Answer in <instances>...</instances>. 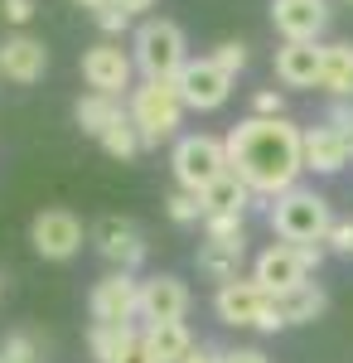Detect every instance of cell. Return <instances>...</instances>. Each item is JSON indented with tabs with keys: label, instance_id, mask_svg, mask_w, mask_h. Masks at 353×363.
<instances>
[{
	"label": "cell",
	"instance_id": "3",
	"mask_svg": "<svg viewBox=\"0 0 353 363\" xmlns=\"http://www.w3.org/2000/svg\"><path fill=\"white\" fill-rule=\"evenodd\" d=\"M179 116H184V97L174 78H145L140 87H131V121L140 126L145 145H160L179 131Z\"/></svg>",
	"mask_w": 353,
	"mask_h": 363
},
{
	"label": "cell",
	"instance_id": "32",
	"mask_svg": "<svg viewBox=\"0 0 353 363\" xmlns=\"http://www.w3.org/2000/svg\"><path fill=\"white\" fill-rule=\"evenodd\" d=\"M252 107L262 116H286V102H281V92H271V87H262V92L252 97Z\"/></svg>",
	"mask_w": 353,
	"mask_h": 363
},
{
	"label": "cell",
	"instance_id": "40",
	"mask_svg": "<svg viewBox=\"0 0 353 363\" xmlns=\"http://www.w3.org/2000/svg\"><path fill=\"white\" fill-rule=\"evenodd\" d=\"M73 5H82V10H97V5H107V0H73Z\"/></svg>",
	"mask_w": 353,
	"mask_h": 363
},
{
	"label": "cell",
	"instance_id": "33",
	"mask_svg": "<svg viewBox=\"0 0 353 363\" xmlns=\"http://www.w3.org/2000/svg\"><path fill=\"white\" fill-rule=\"evenodd\" d=\"M116 363H155V354H150V344H145V335H136L126 349H121V359Z\"/></svg>",
	"mask_w": 353,
	"mask_h": 363
},
{
	"label": "cell",
	"instance_id": "27",
	"mask_svg": "<svg viewBox=\"0 0 353 363\" xmlns=\"http://www.w3.org/2000/svg\"><path fill=\"white\" fill-rule=\"evenodd\" d=\"M164 213L174 218V223H198L208 208H203V199L194 194V189H179V194H169L164 199Z\"/></svg>",
	"mask_w": 353,
	"mask_h": 363
},
{
	"label": "cell",
	"instance_id": "23",
	"mask_svg": "<svg viewBox=\"0 0 353 363\" xmlns=\"http://www.w3.org/2000/svg\"><path fill=\"white\" fill-rule=\"evenodd\" d=\"M320 87L329 97H353V44H325Z\"/></svg>",
	"mask_w": 353,
	"mask_h": 363
},
{
	"label": "cell",
	"instance_id": "28",
	"mask_svg": "<svg viewBox=\"0 0 353 363\" xmlns=\"http://www.w3.org/2000/svg\"><path fill=\"white\" fill-rule=\"evenodd\" d=\"M92 20H97V29H102V34H126L131 10H121L116 0H107V5H97V10H92Z\"/></svg>",
	"mask_w": 353,
	"mask_h": 363
},
{
	"label": "cell",
	"instance_id": "31",
	"mask_svg": "<svg viewBox=\"0 0 353 363\" xmlns=\"http://www.w3.org/2000/svg\"><path fill=\"white\" fill-rule=\"evenodd\" d=\"M329 252H339V257H353V223H339L334 218V228H329Z\"/></svg>",
	"mask_w": 353,
	"mask_h": 363
},
{
	"label": "cell",
	"instance_id": "29",
	"mask_svg": "<svg viewBox=\"0 0 353 363\" xmlns=\"http://www.w3.org/2000/svg\"><path fill=\"white\" fill-rule=\"evenodd\" d=\"M213 58L237 78V73L247 68V44H242V39H228V44H218V49H213Z\"/></svg>",
	"mask_w": 353,
	"mask_h": 363
},
{
	"label": "cell",
	"instance_id": "26",
	"mask_svg": "<svg viewBox=\"0 0 353 363\" xmlns=\"http://www.w3.org/2000/svg\"><path fill=\"white\" fill-rule=\"evenodd\" d=\"M203 238H223V242H247V228H242V213H203Z\"/></svg>",
	"mask_w": 353,
	"mask_h": 363
},
{
	"label": "cell",
	"instance_id": "5",
	"mask_svg": "<svg viewBox=\"0 0 353 363\" xmlns=\"http://www.w3.org/2000/svg\"><path fill=\"white\" fill-rule=\"evenodd\" d=\"M131 54H136V68L145 78H174L189 63V54H184V29L174 25V20H145L136 29Z\"/></svg>",
	"mask_w": 353,
	"mask_h": 363
},
{
	"label": "cell",
	"instance_id": "36",
	"mask_svg": "<svg viewBox=\"0 0 353 363\" xmlns=\"http://www.w3.org/2000/svg\"><path fill=\"white\" fill-rule=\"evenodd\" d=\"M300 262H305V272H315L320 262H325V242H296Z\"/></svg>",
	"mask_w": 353,
	"mask_h": 363
},
{
	"label": "cell",
	"instance_id": "2",
	"mask_svg": "<svg viewBox=\"0 0 353 363\" xmlns=\"http://www.w3.org/2000/svg\"><path fill=\"white\" fill-rule=\"evenodd\" d=\"M334 213H329V199L315 189H286L271 199V233L281 242H325Z\"/></svg>",
	"mask_w": 353,
	"mask_h": 363
},
{
	"label": "cell",
	"instance_id": "19",
	"mask_svg": "<svg viewBox=\"0 0 353 363\" xmlns=\"http://www.w3.org/2000/svg\"><path fill=\"white\" fill-rule=\"evenodd\" d=\"M73 116H78V126H82V136H107V126H116V121H121V102H116V97H111V92H97V87H92V92H87V97H78V107H73Z\"/></svg>",
	"mask_w": 353,
	"mask_h": 363
},
{
	"label": "cell",
	"instance_id": "24",
	"mask_svg": "<svg viewBox=\"0 0 353 363\" xmlns=\"http://www.w3.org/2000/svg\"><path fill=\"white\" fill-rule=\"evenodd\" d=\"M252 194H257V189L247 184L242 174H232V169H228V174H223V179H213V184H208L198 199H203V208H208V213H213V208H223V213H247Z\"/></svg>",
	"mask_w": 353,
	"mask_h": 363
},
{
	"label": "cell",
	"instance_id": "38",
	"mask_svg": "<svg viewBox=\"0 0 353 363\" xmlns=\"http://www.w3.org/2000/svg\"><path fill=\"white\" fill-rule=\"evenodd\" d=\"M329 121H334V126H344V136H349V150H353V112H349V107H334V112H329Z\"/></svg>",
	"mask_w": 353,
	"mask_h": 363
},
{
	"label": "cell",
	"instance_id": "11",
	"mask_svg": "<svg viewBox=\"0 0 353 363\" xmlns=\"http://www.w3.org/2000/svg\"><path fill=\"white\" fill-rule=\"evenodd\" d=\"M92 242H97V252L107 257L111 267H121V272H136L140 262H145V238H140V228L126 223V218H102V223L92 228Z\"/></svg>",
	"mask_w": 353,
	"mask_h": 363
},
{
	"label": "cell",
	"instance_id": "22",
	"mask_svg": "<svg viewBox=\"0 0 353 363\" xmlns=\"http://www.w3.org/2000/svg\"><path fill=\"white\" fill-rule=\"evenodd\" d=\"M136 339V325L131 320H92V330H87V349H92V359L97 363H116L121 359V349Z\"/></svg>",
	"mask_w": 353,
	"mask_h": 363
},
{
	"label": "cell",
	"instance_id": "39",
	"mask_svg": "<svg viewBox=\"0 0 353 363\" xmlns=\"http://www.w3.org/2000/svg\"><path fill=\"white\" fill-rule=\"evenodd\" d=\"M121 10H131V15H140V10H155V0H116Z\"/></svg>",
	"mask_w": 353,
	"mask_h": 363
},
{
	"label": "cell",
	"instance_id": "37",
	"mask_svg": "<svg viewBox=\"0 0 353 363\" xmlns=\"http://www.w3.org/2000/svg\"><path fill=\"white\" fill-rule=\"evenodd\" d=\"M223 363H271V359H267L262 349H228V354H223Z\"/></svg>",
	"mask_w": 353,
	"mask_h": 363
},
{
	"label": "cell",
	"instance_id": "16",
	"mask_svg": "<svg viewBox=\"0 0 353 363\" xmlns=\"http://www.w3.org/2000/svg\"><path fill=\"white\" fill-rule=\"evenodd\" d=\"M44 68H49V49L39 44V39H29V34H15V39H5L0 44V73L10 78V83H39L44 78Z\"/></svg>",
	"mask_w": 353,
	"mask_h": 363
},
{
	"label": "cell",
	"instance_id": "41",
	"mask_svg": "<svg viewBox=\"0 0 353 363\" xmlns=\"http://www.w3.org/2000/svg\"><path fill=\"white\" fill-rule=\"evenodd\" d=\"M0 363H20V359H10V354H5V349H0Z\"/></svg>",
	"mask_w": 353,
	"mask_h": 363
},
{
	"label": "cell",
	"instance_id": "9",
	"mask_svg": "<svg viewBox=\"0 0 353 363\" xmlns=\"http://www.w3.org/2000/svg\"><path fill=\"white\" fill-rule=\"evenodd\" d=\"M131 73H136V54H121L116 44H92L82 54V78H87V87H97V92L121 97L131 87Z\"/></svg>",
	"mask_w": 353,
	"mask_h": 363
},
{
	"label": "cell",
	"instance_id": "1",
	"mask_svg": "<svg viewBox=\"0 0 353 363\" xmlns=\"http://www.w3.org/2000/svg\"><path fill=\"white\" fill-rule=\"evenodd\" d=\"M228 165L262 199L286 194L305 169V131L286 116H247L242 126L228 131Z\"/></svg>",
	"mask_w": 353,
	"mask_h": 363
},
{
	"label": "cell",
	"instance_id": "8",
	"mask_svg": "<svg viewBox=\"0 0 353 363\" xmlns=\"http://www.w3.org/2000/svg\"><path fill=\"white\" fill-rule=\"evenodd\" d=\"M29 242L44 262H68L78 257L82 247V223L68 213V208H44L34 223H29Z\"/></svg>",
	"mask_w": 353,
	"mask_h": 363
},
{
	"label": "cell",
	"instance_id": "30",
	"mask_svg": "<svg viewBox=\"0 0 353 363\" xmlns=\"http://www.w3.org/2000/svg\"><path fill=\"white\" fill-rule=\"evenodd\" d=\"M5 354L20 363H39V344H34V335H10L5 339Z\"/></svg>",
	"mask_w": 353,
	"mask_h": 363
},
{
	"label": "cell",
	"instance_id": "25",
	"mask_svg": "<svg viewBox=\"0 0 353 363\" xmlns=\"http://www.w3.org/2000/svg\"><path fill=\"white\" fill-rule=\"evenodd\" d=\"M102 150H107V155H116V160H131V155H140V150H145V140H140V126L131 121V112L121 116L116 126H107V136H102Z\"/></svg>",
	"mask_w": 353,
	"mask_h": 363
},
{
	"label": "cell",
	"instance_id": "4",
	"mask_svg": "<svg viewBox=\"0 0 353 363\" xmlns=\"http://www.w3.org/2000/svg\"><path fill=\"white\" fill-rule=\"evenodd\" d=\"M169 165H174L179 189H194V194H203L213 179H223L232 169L228 165V140H218V136H179Z\"/></svg>",
	"mask_w": 353,
	"mask_h": 363
},
{
	"label": "cell",
	"instance_id": "20",
	"mask_svg": "<svg viewBox=\"0 0 353 363\" xmlns=\"http://www.w3.org/2000/svg\"><path fill=\"white\" fill-rule=\"evenodd\" d=\"M140 335H145V344H150L155 363H179V359L194 349V339H189V330H184V320H150Z\"/></svg>",
	"mask_w": 353,
	"mask_h": 363
},
{
	"label": "cell",
	"instance_id": "13",
	"mask_svg": "<svg viewBox=\"0 0 353 363\" xmlns=\"http://www.w3.org/2000/svg\"><path fill=\"white\" fill-rule=\"evenodd\" d=\"M320 63H325V49L315 39H286L276 49V78L286 87H320Z\"/></svg>",
	"mask_w": 353,
	"mask_h": 363
},
{
	"label": "cell",
	"instance_id": "7",
	"mask_svg": "<svg viewBox=\"0 0 353 363\" xmlns=\"http://www.w3.org/2000/svg\"><path fill=\"white\" fill-rule=\"evenodd\" d=\"M271 306H276V296L257 277L223 281V286H218V296H213L218 320H223V325H232V330H262V320H267V310H271Z\"/></svg>",
	"mask_w": 353,
	"mask_h": 363
},
{
	"label": "cell",
	"instance_id": "14",
	"mask_svg": "<svg viewBox=\"0 0 353 363\" xmlns=\"http://www.w3.org/2000/svg\"><path fill=\"white\" fill-rule=\"evenodd\" d=\"M189 315V286L179 277H150L140 281V320H184Z\"/></svg>",
	"mask_w": 353,
	"mask_h": 363
},
{
	"label": "cell",
	"instance_id": "10",
	"mask_svg": "<svg viewBox=\"0 0 353 363\" xmlns=\"http://www.w3.org/2000/svg\"><path fill=\"white\" fill-rule=\"evenodd\" d=\"M87 306H92V320H136L140 315V281L116 267L111 277H102L92 286Z\"/></svg>",
	"mask_w": 353,
	"mask_h": 363
},
{
	"label": "cell",
	"instance_id": "34",
	"mask_svg": "<svg viewBox=\"0 0 353 363\" xmlns=\"http://www.w3.org/2000/svg\"><path fill=\"white\" fill-rule=\"evenodd\" d=\"M0 10H5V20H10V25H29L34 0H0Z\"/></svg>",
	"mask_w": 353,
	"mask_h": 363
},
{
	"label": "cell",
	"instance_id": "18",
	"mask_svg": "<svg viewBox=\"0 0 353 363\" xmlns=\"http://www.w3.org/2000/svg\"><path fill=\"white\" fill-rule=\"evenodd\" d=\"M198 272L208 281H232V277H242V262H247V242H223V238H203V247H198Z\"/></svg>",
	"mask_w": 353,
	"mask_h": 363
},
{
	"label": "cell",
	"instance_id": "35",
	"mask_svg": "<svg viewBox=\"0 0 353 363\" xmlns=\"http://www.w3.org/2000/svg\"><path fill=\"white\" fill-rule=\"evenodd\" d=\"M179 363H223V349H213V344H194Z\"/></svg>",
	"mask_w": 353,
	"mask_h": 363
},
{
	"label": "cell",
	"instance_id": "6",
	"mask_svg": "<svg viewBox=\"0 0 353 363\" xmlns=\"http://www.w3.org/2000/svg\"><path fill=\"white\" fill-rule=\"evenodd\" d=\"M174 87H179V97H184L189 112H218V107L232 97V73H228L213 54L189 58V63L174 73Z\"/></svg>",
	"mask_w": 353,
	"mask_h": 363
},
{
	"label": "cell",
	"instance_id": "17",
	"mask_svg": "<svg viewBox=\"0 0 353 363\" xmlns=\"http://www.w3.org/2000/svg\"><path fill=\"white\" fill-rule=\"evenodd\" d=\"M353 160L349 150V136H344V126H315V131H305V169H315V174H339V169Z\"/></svg>",
	"mask_w": 353,
	"mask_h": 363
},
{
	"label": "cell",
	"instance_id": "21",
	"mask_svg": "<svg viewBox=\"0 0 353 363\" xmlns=\"http://www.w3.org/2000/svg\"><path fill=\"white\" fill-rule=\"evenodd\" d=\"M276 301H281L286 325H315V320L329 310L325 286H315V281H300V286H291V291H286V296H276Z\"/></svg>",
	"mask_w": 353,
	"mask_h": 363
},
{
	"label": "cell",
	"instance_id": "15",
	"mask_svg": "<svg viewBox=\"0 0 353 363\" xmlns=\"http://www.w3.org/2000/svg\"><path fill=\"white\" fill-rule=\"evenodd\" d=\"M252 277L262 281L271 296H286V291H291V286H300V281L310 277V272H305V262H300L296 242H276V247H267L262 257H257Z\"/></svg>",
	"mask_w": 353,
	"mask_h": 363
},
{
	"label": "cell",
	"instance_id": "12",
	"mask_svg": "<svg viewBox=\"0 0 353 363\" xmlns=\"http://www.w3.org/2000/svg\"><path fill=\"white\" fill-rule=\"evenodd\" d=\"M271 25L281 39H320L329 25L325 0H271Z\"/></svg>",
	"mask_w": 353,
	"mask_h": 363
}]
</instances>
